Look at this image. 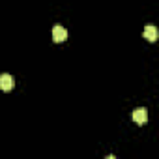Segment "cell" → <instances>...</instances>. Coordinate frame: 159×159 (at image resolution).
<instances>
[{
	"mask_svg": "<svg viewBox=\"0 0 159 159\" xmlns=\"http://www.w3.org/2000/svg\"><path fill=\"white\" fill-rule=\"evenodd\" d=\"M15 86V81H13V77L10 73H4V75H0V88H2L4 92H10L13 90Z\"/></svg>",
	"mask_w": 159,
	"mask_h": 159,
	"instance_id": "cell-1",
	"label": "cell"
},
{
	"mask_svg": "<svg viewBox=\"0 0 159 159\" xmlns=\"http://www.w3.org/2000/svg\"><path fill=\"white\" fill-rule=\"evenodd\" d=\"M52 39H54V43H62V41H66V39H67V30H66L64 26L56 25V26L52 28Z\"/></svg>",
	"mask_w": 159,
	"mask_h": 159,
	"instance_id": "cell-2",
	"label": "cell"
},
{
	"mask_svg": "<svg viewBox=\"0 0 159 159\" xmlns=\"http://www.w3.org/2000/svg\"><path fill=\"white\" fill-rule=\"evenodd\" d=\"M146 120H148V111L146 109H135L133 111V122L135 124L142 125V124H146Z\"/></svg>",
	"mask_w": 159,
	"mask_h": 159,
	"instance_id": "cell-3",
	"label": "cell"
},
{
	"mask_svg": "<svg viewBox=\"0 0 159 159\" xmlns=\"http://www.w3.org/2000/svg\"><path fill=\"white\" fill-rule=\"evenodd\" d=\"M142 36H144V39H148V41H155V39H157V28H155L153 25H148V26L144 28Z\"/></svg>",
	"mask_w": 159,
	"mask_h": 159,
	"instance_id": "cell-4",
	"label": "cell"
}]
</instances>
